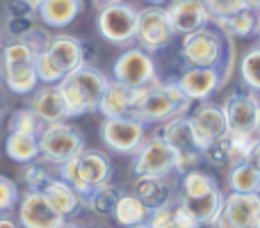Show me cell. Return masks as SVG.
I'll list each match as a JSON object with an SVG mask.
<instances>
[{
    "label": "cell",
    "mask_w": 260,
    "mask_h": 228,
    "mask_svg": "<svg viewBox=\"0 0 260 228\" xmlns=\"http://www.w3.org/2000/svg\"><path fill=\"white\" fill-rule=\"evenodd\" d=\"M108 82L110 78L105 73H101L99 69L89 67V64H82L76 71L67 73L57 82V89L62 94L64 103H67L69 119L99 112V105L105 89H108Z\"/></svg>",
    "instance_id": "1"
},
{
    "label": "cell",
    "mask_w": 260,
    "mask_h": 228,
    "mask_svg": "<svg viewBox=\"0 0 260 228\" xmlns=\"http://www.w3.org/2000/svg\"><path fill=\"white\" fill-rule=\"evenodd\" d=\"M192 101L180 91L176 82H153L137 89L130 116L142 123H165L176 116H185Z\"/></svg>",
    "instance_id": "2"
},
{
    "label": "cell",
    "mask_w": 260,
    "mask_h": 228,
    "mask_svg": "<svg viewBox=\"0 0 260 228\" xmlns=\"http://www.w3.org/2000/svg\"><path fill=\"white\" fill-rule=\"evenodd\" d=\"M59 178L69 183L85 201L96 187L110 183L112 178V165L108 155L99 151H82L76 157L59 165Z\"/></svg>",
    "instance_id": "3"
},
{
    "label": "cell",
    "mask_w": 260,
    "mask_h": 228,
    "mask_svg": "<svg viewBox=\"0 0 260 228\" xmlns=\"http://www.w3.org/2000/svg\"><path fill=\"white\" fill-rule=\"evenodd\" d=\"M37 142H39L41 160L50 162V165H57V167L85 151V137H82V133L76 125L67 123V121L44 125Z\"/></svg>",
    "instance_id": "4"
},
{
    "label": "cell",
    "mask_w": 260,
    "mask_h": 228,
    "mask_svg": "<svg viewBox=\"0 0 260 228\" xmlns=\"http://www.w3.org/2000/svg\"><path fill=\"white\" fill-rule=\"evenodd\" d=\"M229 41V50H231ZM180 57L185 59L187 67H215L224 71L226 64V39L217 30L201 27L197 32H189L183 37L180 44Z\"/></svg>",
    "instance_id": "5"
},
{
    "label": "cell",
    "mask_w": 260,
    "mask_h": 228,
    "mask_svg": "<svg viewBox=\"0 0 260 228\" xmlns=\"http://www.w3.org/2000/svg\"><path fill=\"white\" fill-rule=\"evenodd\" d=\"M160 137L165 139L176 153L174 171H178V174H187V171H192L194 167L201 162L203 153H201V148L197 146V139H194L192 125H189L187 116H176V119L165 121Z\"/></svg>",
    "instance_id": "6"
},
{
    "label": "cell",
    "mask_w": 260,
    "mask_h": 228,
    "mask_svg": "<svg viewBox=\"0 0 260 228\" xmlns=\"http://www.w3.org/2000/svg\"><path fill=\"white\" fill-rule=\"evenodd\" d=\"M174 35L176 32L167 18V9H162L160 5H151V7L137 12V30H135L137 48L155 53V50L167 48Z\"/></svg>",
    "instance_id": "7"
},
{
    "label": "cell",
    "mask_w": 260,
    "mask_h": 228,
    "mask_svg": "<svg viewBox=\"0 0 260 228\" xmlns=\"http://www.w3.org/2000/svg\"><path fill=\"white\" fill-rule=\"evenodd\" d=\"M96 25L101 37L110 44H130L135 41V30H137V9L126 3L105 5L99 12Z\"/></svg>",
    "instance_id": "8"
},
{
    "label": "cell",
    "mask_w": 260,
    "mask_h": 228,
    "mask_svg": "<svg viewBox=\"0 0 260 228\" xmlns=\"http://www.w3.org/2000/svg\"><path fill=\"white\" fill-rule=\"evenodd\" d=\"M176 167V153L165 139L157 137L144 139L142 146L135 151L133 171L135 176H155V178H167Z\"/></svg>",
    "instance_id": "9"
},
{
    "label": "cell",
    "mask_w": 260,
    "mask_h": 228,
    "mask_svg": "<svg viewBox=\"0 0 260 228\" xmlns=\"http://www.w3.org/2000/svg\"><path fill=\"white\" fill-rule=\"evenodd\" d=\"M112 80L128 85L133 89H142L157 82V71L153 57L142 48H128L112 67Z\"/></svg>",
    "instance_id": "10"
},
{
    "label": "cell",
    "mask_w": 260,
    "mask_h": 228,
    "mask_svg": "<svg viewBox=\"0 0 260 228\" xmlns=\"http://www.w3.org/2000/svg\"><path fill=\"white\" fill-rule=\"evenodd\" d=\"M144 123L133 116H117V119H105L101 125V137L105 146L117 153H135L144 142Z\"/></svg>",
    "instance_id": "11"
},
{
    "label": "cell",
    "mask_w": 260,
    "mask_h": 228,
    "mask_svg": "<svg viewBox=\"0 0 260 228\" xmlns=\"http://www.w3.org/2000/svg\"><path fill=\"white\" fill-rule=\"evenodd\" d=\"M260 219V197L258 194L231 192L224 197L221 212L217 217V228H253Z\"/></svg>",
    "instance_id": "12"
},
{
    "label": "cell",
    "mask_w": 260,
    "mask_h": 228,
    "mask_svg": "<svg viewBox=\"0 0 260 228\" xmlns=\"http://www.w3.org/2000/svg\"><path fill=\"white\" fill-rule=\"evenodd\" d=\"M187 119H189L194 139H197V146L201 148V153L210 144H215L217 139L224 137L226 130H229L224 110H221V105H215V103H201L194 110V114L187 116Z\"/></svg>",
    "instance_id": "13"
},
{
    "label": "cell",
    "mask_w": 260,
    "mask_h": 228,
    "mask_svg": "<svg viewBox=\"0 0 260 228\" xmlns=\"http://www.w3.org/2000/svg\"><path fill=\"white\" fill-rule=\"evenodd\" d=\"M67 219L48 203L41 192H27L18 203L21 228H64Z\"/></svg>",
    "instance_id": "14"
},
{
    "label": "cell",
    "mask_w": 260,
    "mask_h": 228,
    "mask_svg": "<svg viewBox=\"0 0 260 228\" xmlns=\"http://www.w3.org/2000/svg\"><path fill=\"white\" fill-rule=\"evenodd\" d=\"M167 18L176 35H189L201 27H208L210 14H208L203 0H174L167 7Z\"/></svg>",
    "instance_id": "15"
},
{
    "label": "cell",
    "mask_w": 260,
    "mask_h": 228,
    "mask_svg": "<svg viewBox=\"0 0 260 228\" xmlns=\"http://www.w3.org/2000/svg\"><path fill=\"white\" fill-rule=\"evenodd\" d=\"M176 85L180 87L189 101H206L221 89V71L215 67H187V71L178 78Z\"/></svg>",
    "instance_id": "16"
},
{
    "label": "cell",
    "mask_w": 260,
    "mask_h": 228,
    "mask_svg": "<svg viewBox=\"0 0 260 228\" xmlns=\"http://www.w3.org/2000/svg\"><path fill=\"white\" fill-rule=\"evenodd\" d=\"M260 101L256 99V94H233L224 105V116H226V125L233 133H256V116H258Z\"/></svg>",
    "instance_id": "17"
},
{
    "label": "cell",
    "mask_w": 260,
    "mask_h": 228,
    "mask_svg": "<svg viewBox=\"0 0 260 228\" xmlns=\"http://www.w3.org/2000/svg\"><path fill=\"white\" fill-rule=\"evenodd\" d=\"M44 53L48 55L50 62H53L64 76L76 71L82 64H87L85 44L71 35H57V37H53V39H48V46L44 48Z\"/></svg>",
    "instance_id": "18"
},
{
    "label": "cell",
    "mask_w": 260,
    "mask_h": 228,
    "mask_svg": "<svg viewBox=\"0 0 260 228\" xmlns=\"http://www.w3.org/2000/svg\"><path fill=\"white\" fill-rule=\"evenodd\" d=\"M30 110L37 114V119L44 125L48 123H59L67 121V103H64L62 94H59L57 85H44L30 101Z\"/></svg>",
    "instance_id": "19"
},
{
    "label": "cell",
    "mask_w": 260,
    "mask_h": 228,
    "mask_svg": "<svg viewBox=\"0 0 260 228\" xmlns=\"http://www.w3.org/2000/svg\"><path fill=\"white\" fill-rule=\"evenodd\" d=\"M135 99H137V89L128 85H121L117 80L108 82V89H105L103 99H101L99 112L105 116V119H117V116H130L133 112Z\"/></svg>",
    "instance_id": "20"
},
{
    "label": "cell",
    "mask_w": 260,
    "mask_h": 228,
    "mask_svg": "<svg viewBox=\"0 0 260 228\" xmlns=\"http://www.w3.org/2000/svg\"><path fill=\"white\" fill-rule=\"evenodd\" d=\"M41 194L48 199V203L64 217V219L76 215V212L82 208V197L69 183H64L62 178H53L44 189H41Z\"/></svg>",
    "instance_id": "21"
},
{
    "label": "cell",
    "mask_w": 260,
    "mask_h": 228,
    "mask_svg": "<svg viewBox=\"0 0 260 228\" xmlns=\"http://www.w3.org/2000/svg\"><path fill=\"white\" fill-rule=\"evenodd\" d=\"M256 142H258L256 133H233V130H226L224 137L217 139L221 153H224L226 165H231V167L249 162V155H251Z\"/></svg>",
    "instance_id": "22"
},
{
    "label": "cell",
    "mask_w": 260,
    "mask_h": 228,
    "mask_svg": "<svg viewBox=\"0 0 260 228\" xmlns=\"http://www.w3.org/2000/svg\"><path fill=\"white\" fill-rule=\"evenodd\" d=\"M135 197L148 208L155 210L160 206H167L171 201V185L167 183V178H155V176H139L135 180Z\"/></svg>",
    "instance_id": "23"
},
{
    "label": "cell",
    "mask_w": 260,
    "mask_h": 228,
    "mask_svg": "<svg viewBox=\"0 0 260 228\" xmlns=\"http://www.w3.org/2000/svg\"><path fill=\"white\" fill-rule=\"evenodd\" d=\"M37 12L48 27H64L82 12V0H41Z\"/></svg>",
    "instance_id": "24"
},
{
    "label": "cell",
    "mask_w": 260,
    "mask_h": 228,
    "mask_svg": "<svg viewBox=\"0 0 260 228\" xmlns=\"http://www.w3.org/2000/svg\"><path fill=\"white\" fill-rule=\"evenodd\" d=\"M194 217L201 226H215L217 224V217L221 212V203H224V194L219 189L215 192H208L203 197H180L178 199Z\"/></svg>",
    "instance_id": "25"
},
{
    "label": "cell",
    "mask_w": 260,
    "mask_h": 228,
    "mask_svg": "<svg viewBox=\"0 0 260 228\" xmlns=\"http://www.w3.org/2000/svg\"><path fill=\"white\" fill-rule=\"evenodd\" d=\"M112 217L117 224L126 226H135V224H144L148 219V208L139 201L135 194H121L112 210Z\"/></svg>",
    "instance_id": "26"
},
{
    "label": "cell",
    "mask_w": 260,
    "mask_h": 228,
    "mask_svg": "<svg viewBox=\"0 0 260 228\" xmlns=\"http://www.w3.org/2000/svg\"><path fill=\"white\" fill-rule=\"evenodd\" d=\"M5 151L12 157L14 162H21V165H27V162H35L39 157V142L32 135H23V133H9L7 142H5Z\"/></svg>",
    "instance_id": "27"
},
{
    "label": "cell",
    "mask_w": 260,
    "mask_h": 228,
    "mask_svg": "<svg viewBox=\"0 0 260 228\" xmlns=\"http://www.w3.org/2000/svg\"><path fill=\"white\" fill-rule=\"evenodd\" d=\"M5 85L14 94H30L37 87V71L35 64H16V67H3Z\"/></svg>",
    "instance_id": "28"
},
{
    "label": "cell",
    "mask_w": 260,
    "mask_h": 228,
    "mask_svg": "<svg viewBox=\"0 0 260 228\" xmlns=\"http://www.w3.org/2000/svg\"><path fill=\"white\" fill-rule=\"evenodd\" d=\"M231 192L238 194H258L260 192V171L249 162L235 165L229 176Z\"/></svg>",
    "instance_id": "29"
},
{
    "label": "cell",
    "mask_w": 260,
    "mask_h": 228,
    "mask_svg": "<svg viewBox=\"0 0 260 228\" xmlns=\"http://www.w3.org/2000/svg\"><path fill=\"white\" fill-rule=\"evenodd\" d=\"M215 23L226 37H251L256 32V12L247 7L229 18H215Z\"/></svg>",
    "instance_id": "30"
},
{
    "label": "cell",
    "mask_w": 260,
    "mask_h": 228,
    "mask_svg": "<svg viewBox=\"0 0 260 228\" xmlns=\"http://www.w3.org/2000/svg\"><path fill=\"white\" fill-rule=\"evenodd\" d=\"M119 197H121V192H119L117 185L105 183V185H101V187H96L94 192H91L89 197L82 201V206H87L89 210L99 212V215H112V210H114V206H117Z\"/></svg>",
    "instance_id": "31"
},
{
    "label": "cell",
    "mask_w": 260,
    "mask_h": 228,
    "mask_svg": "<svg viewBox=\"0 0 260 228\" xmlns=\"http://www.w3.org/2000/svg\"><path fill=\"white\" fill-rule=\"evenodd\" d=\"M215 189H219L215 178L197 169L183 174V180H180V197H203V194L215 192Z\"/></svg>",
    "instance_id": "32"
},
{
    "label": "cell",
    "mask_w": 260,
    "mask_h": 228,
    "mask_svg": "<svg viewBox=\"0 0 260 228\" xmlns=\"http://www.w3.org/2000/svg\"><path fill=\"white\" fill-rule=\"evenodd\" d=\"M37 50L27 41L18 39L3 48V67H16V64H35Z\"/></svg>",
    "instance_id": "33"
},
{
    "label": "cell",
    "mask_w": 260,
    "mask_h": 228,
    "mask_svg": "<svg viewBox=\"0 0 260 228\" xmlns=\"http://www.w3.org/2000/svg\"><path fill=\"white\" fill-rule=\"evenodd\" d=\"M41 128H44V123L37 119V114L32 112L30 108L16 110V112L12 114V119H9V133H23V135L39 137Z\"/></svg>",
    "instance_id": "34"
},
{
    "label": "cell",
    "mask_w": 260,
    "mask_h": 228,
    "mask_svg": "<svg viewBox=\"0 0 260 228\" xmlns=\"http://www.w3.org/2000/svg\"><path fill=\"white\" fill-rule=\"evenodd\" d=\"M240 73L249 89L260 91V46L251 48L240 62Z\"/></svg>",
    "instance_id": "35"
},
{
    "label": "cell",
    "mask_w": 260,
    "mask_h": 228,
    "mask_svg": "<svg viewBox=\"0 0 260 228\" xmlns=\"http://www.w3.org/2000/svg\"><path fill=\"white\" fill-rule=\"evenodd\" d=\"M208 14H210V21L215 18H229L233 14L247 9V0H203Z\"/></svg>",
    "instance_id": "36"
},
{
    "label": "cell",
    "mask_w": 260,
    "mask_h": 228,
    "mask_svg": "<svg viewBox=\"0 0 260 228\" xmlns=\"http://www.w3.org/2000/svg\"><path fill=\"white\" fill-rule=\"evenodd\" d=\"M35 71H37V80L44 82V85H57L64 78V73L50 62V57L44 50L37 53V57H35Z\"/></svg>",
    "instance_id": "37"
},
{
    "label": "cell",
    "mask_w": 260,
    "mask_h": 228,
    "mask_svg": "<svg viewBox=\"0 0 260 228\" xmlns=\"http://www.w3.org/2000/svg\"><path fill=\"white\" fill-rule=\"evenodd\" d=\"M53 180V176L46 171L44 165L39 162H27L25 169H23V183L30 187V192H41L46 185Z\"/></svg>",
    "instance_id": "38"
},
{
    "label": "cell",
    "mask_w": 260,
    "mask_h": 228,
    "mask_svg": "<svg viewBox=\"0 0 260 228\" xmlns=\"http://www.w3.org/2000/svg\"><path fill=\"white\" fill-rule=\"evenodd\" d=\"M7 32L14 37V41L25 39L27 35L35 32V21H32V14H12L7 21Z\"/></svg>",
    "instance_id": "39"
},
{
    "label": "cell",
    "mask_w": 260,
    "mask_h": 228,
    "mask_svg": "<svg viewBox=\"0 0 260 228\" xmlns=\"http://www.w3.org/2000/svg\"><path fill=\"white\" fill-rule=\"evenodd\" d=\"M18 203V187L12 178L0 176V212H9Z\"/></svg>",
    "instance_id": "40"
},
{
    "label": "cell",
    "mask_w": 260,
    "mask_h": 228,
    "mask_svg": "<svg viewBox=\"0 0 260 228\" xmlns=\"http://www.w3.org/2000/svg\"><path fill=\"white\" fill-rule=\"evenodd\" d=\"M174 226L176 228H203L197 221V217H194L180 201H176V206H174Z\"/></svg>",
    "instance_id": "41"
},
{
    "label": "cell",
    "mask_w": 260,
    "mask_h": 228,
    "mask_svg": "<svg viewBox=\"0 0 260 228\" xmlns=\"http://www.w3.org/2000/svg\"><path fill=\"white\" fill-rule=\"evenodd\" d=\"M249 165H253V167H256V169L260 171V137H258L256 146H253L251 155H249Z\"/></svg>",
    "instance_id": "42"
},
{
    "label": "cell",
    "mask_w": 260,
    "mask_h": 228,
    "mask_svg": "<svg viewBox=\"0 0 260 228\" xmlns=\"http://www.w3.org/2000/svg\"><path fill=\"white\" fill-rule=\"evenodd\" d=\"M0 228H21L14 219H9V217H0Z\"/></svg>",
    "instance_id": "43"
},
{
    "label": "cell",
    "mask_w": 260,
    "mask_h": 228,
    "mask_svg": "<svg viewBox=\"0 0 260 228\" xmlns=\"http://www.w3.org/2000/svg\"><path fill=\"white\" fill-rule=\"evenodd\" d=\"M21 3L25 5L27 9H37V7H39V5H41V0H21Z\"/></svg>",
    "instance_id": "44"
},
{
    "label": "cell",
    "mask_w": 260,
    "mask_h": 228,
    "mask_svg": "<svg viewBox=\"0 0 260 228\" xmlns=\"http://www.w3.org/2000/svg\"><path fill=\"white\" fill-rule=\"evenodd\" d=\"M247 7L253 12H260V0H247Z\"/></svg>",
    "instance_id": "45"
},
{
    "label": "cell",
    "mask_w": 260,
    "mask_h": 228,
    "mask_svg": "<svg viewBox=\"0 0 260 228\" xmlns=\"http://www.w3.org/2000/svg\"><path fill=\"white\" fill-rule=\"evenodd\" d=\"M99 7H105V5H114V3H123V0H94Z\"/></svg>",
    "instance_id": "46"
},
{
    "label": "cell",
    "mask_w": 260,
    "mask_h": 228,
    "mask_svg": "<svg viewBox=\"0 0 260 228\" xmlns=\"http://www.w3.org/2000/svg\"><path fill=\"white\" fill-rule=\"evenodd\" d=\"M256 135L260 137V108H258V116H256Z\"/></svg>",
    "instance_id": "47"
},
{
    "label": "cell",
    "mask_w": 260,
    "mask_h": 228,
    "mask_svg": "<svg viewBox=\"0 0 260 228\" xmlns=\"http://www.w3.org/2000/svg\"><path fill=\"white\" fill-rule=\"evenodd\" d=\"M256 32H258V37H260V12H256Z\"/></svg>",
    "instance_id": "48"
},
{
    "label": "cell",
    "mask_w": 260,
    "mask_h": 228,
    "mask_svg": "<svg viewBox=\"0 0 260 228\" xmlns=\"http://www.w3.org/2000/svg\"><path fill=\"white\" fill-rule=\"evenodd\" d=\"M126 228H151L146 224V221H144V224H135V226H126Z\"/></svg>",
    "instance_id": "49"
},
{
    "label": "cell",
    "mask_w": 260,
    "mask_h": 228,
    "mask_svg": "<svg viewBox=\"0 0 260 228\" xmlns=\"http://www.w3.org/2000/svg\"><path fill=\"white\" fill-rule=\"evenodd\" d=\"M64 228H85V226H78V224H64Z\"/></svg>",
    "instance_id": "50"
},
{
    "label": "cell",
    "mask_w": 260,
    "mask_h": 228,
    "mask_svg": "<svg viewBox=\"0 0 260 228\" xmlns=\"http://www.w3.org/2000/svg\"><path fill=\"white\" fill-rule=\"evenodd\" d=\"M146 3H151V5H162L165 0H146Z\"/></svg>",
    "instance_id": "51"
},
{
    "label": "cell",
    "mask_w": 260,
    "mask_h": 228,
    "mask_svg": "<svg viewBox=\"0 0 260 228\" xmlns=\"http://www.w3.org/2000/svg\"><path fill=\"white\" fill-rule=\"evenodd\" d=\"M162 228H176V226H174V221H171V224H167V226H162Z\"/></svg>",
    "instance_id": "52"
},
{
    "label": "cell",
    "mask_w": 260,
    "mask_h": 228,
    "mask_svg": "<svg viewBox=\"0 0 260 228\" xmlns=\"http://www.w3.org/2000/svg\"><path fill=\"white\" fill-rule=\"evenodd\" d=\"M253 228H260V219H258V224H256V226H253Z\"/></svg>",
    "instance_id": "53"
},
{
    "label": "cell",
    "mask_w": 260,
    "mask_h": 228,
    "mask_svg": "<svg viewBox=\"0 0 260 228\" xmlns=\"http://www.w3.org/2000/svg\"><path fill=\"white\" fill-rule=\"evenodd\" d=\"M0 114H3V110H0Z\"/></svg>",
    "instance_id": "54"
},
{
    "label": "cell",
    "mask_w": 260,
    "mask_h": 228,
    "mask_svg": "<svg viewBox=\"0 0 260 228\" xmlns=\"http://www.w3.org/2000/svg\"><path fill=\"white\" fill-rule=\"evenodd\" d=\"M258 197H260V192H258Z\"/></svg>",
    "instance_id": "55"
}]
</instances>
